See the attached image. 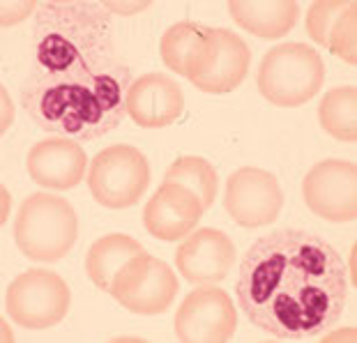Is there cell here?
Returning <instances> with one entry per match:
<instances>
[{
  "instance_id": "obj_1",
  "label": "cell",
  "mask_w": 357,
  "mask_h": 343,
  "mask_svg": "<svg viewBox=\"0 0 357 343\" xmlns=\"http://www.w3.org/2000/svg\"><path fill=\"white\" fill-rule=\"evenodd\" d=\"M132 81L102 0L40 3L21 83V104L37 127L79 143L102 139L123 123Z\"/></svg>"
},
{
  "instance_id": "obj_2",
  "label": "cell",
  "mask_w": 357,
  "mask_h": 343,
  "mask_svg": "<svg viewBox=\"0 0 357 343\" xmlns=\"http://www.w3.org/2000/svg\"><path fill=\"white\" fill-rule=\"evenodd\" d=\"M235 295L258 330L286 341H309L328 334L344 316L348 270L328 240L281 228L249 247Z\"/></svg>"
},
{
  "instance_id": "obj_3",
  "label": "cell",
  "mask_w": 357,
  "mask_h": 343,
  "mask_svg": "<svg viewBox=\"0 0 357 343\" xmlns=\"http://www.w3.org/2000/svg\"><path fill=\"white\" fill-rule=\"evenodd\" d=\"M79 235V219L63 196L37 192L17 212L14 240L19 251L35 263H56L72 251Z\"/></svg>"
},
{
  "instance_id": "obj_4",
  "label": "cell",
  "mask_w": 357,
  "mask_h": 343,
  "mask_svg": "<svg viewBox=\"0 0 357 343\" xmlns=\"http://www.w3.org/2000/svg\"><path fill=\"white\" fill-rule=\"evenodd\" d=\"M325 81V63L302 42L272 47L258 67V90L270 104L295 109L311 102Z\"/></svg>"
},
{
  "instance_id": "obj_5",
  "label": "cell",
  "mask_w": 357,
  "mask_h": 343,
  "mask_svg": "<svg viewBox=\"0 0 357 343\" xmlns=\"http://www.w3.org/2000/svg\"><path fill=\"white\" fill-rule=\"evenodd\" d=\"M150 185V164L134 146H109L95 155L88 171L90 194L106 210H127Z\"/></svg>"
},
{
  "instance_id": "obj_6",
  "label": "cell",
  "mask_w": 357,
  "mask_h": 343,
  "mask_svg": "<svg viewBox=\"0 0 357 343\" xmlns=\"http://www.w3.org/2000/svg\"><path fill=\"white\" fill-rule=\"evenodd\" d=\"M72 304L70 286L56 272L33 268L19 274L5 293V311L26 330H49L63 323Z\"/></svg>"
},
{
  "instance_id": "obj_7",
  "label": "cell",
  "mask_w": 357,
  "mask_h": 343,
  "mask_svg": "<svg viewBox=\"0 0 357 343\" xmlns=\"http://www.w3.org/2000/svg\"><path fill=\"white\" fill-rule=\"evenodd\" d=\"M109 293L132 314L159 316L176 302L178 279L162 258L150 256L146 251L116 274Z\"/></svg>"
},
{
  "instance_id": "obj_8",
  "label": "cell",
  "mask_w": 357,
  "mask_h": 343,
  "mask_svg": "<svg viewBox=\"0 0 357 343\" xmlns=\"http://www.w3.org/2000/svg\"><path fill=\"white\" fill-rule=\"evenodd\" d=\"M252 53L242 37L229 28H210L208 42L189 70L187 79L210 95H226L247 79Z\"/></svg>"
},
{
  "instance_id": "obj_9",
  "label": "cell",
  "mask_w": 357,
  "mask_h": 343,
  "mask_svg": "<svg viewBox=\"0 0 357 343\" xmlns=\"http://www.w3.org/2000/svg\"><path fill=\"white\" fill-rule=\"evenodd\" d=\"M173 327L185 343H224L238 330L235 304L219 286L203 284L180 304Z\"/></svg>"
},
{
  "instance_id": "obj_10",
  "label": "cell",
  "mask_w": 357,
  "mask_h": 343,
  "mask_svg": "<svg viewBox=\"0 0 357 343\" xmlns=\"http://www.w3.org/2000/svg\"><path fill=\"white\" fill-rule=\"evenodd\" d=\"M307 208L332 224H346L357 215V169L344 159H325L311 166L302 182Z\"/></svg>"
},
{
  "instance_id": "obj_11",
  "label": "cell",
  "mask_w": 357,
  "mask_h": 343,
  "mask_svg": "<svg viewBox=\"0 0 357 343\" xmlns=\"http://www.w3.org/2000/svg\"><path fill=\"white\" fill-rule=\"evenodd\" d=\"M224 208L242 228L270 226L284 208V192L270 171L245 166L226 180Z\"/></svg>"
},
{
  "instance_id": "obj_12",
  "label": "cell",
  "mask_w": 357,
  "mask_h": 343,
  "mask_svg": "<svg viewBox=\"0 0 357 343\" xmlns=\"http://www.w3.org/2000/svg\"><path fill=\"white\" fill-rule=\"evenodd\" d=\"M26 169L35 185L51 192H67L86 178L88 157L79 141L51 136L28 150Z\"/></svg>"
},
{
  "instance_id": "obj_13",
  "label": "cell",
  "mask_w": 357,
  "mask_h": 343,
  "mask_svg": "<svg viewBox=\"0 0 357 343\" xmlns=\"http://www.w3.org/2000/svg\"><path fill=\"white\" fill-rule=\"evenodd\" d=\"M176 265L189 284H219L235 265V245L224 231L199 228L178 247Z\"/></svg>"
},
{
  "instance_id": "obj_14",
  "label": "cell",
  "mask_w": 357,
  "mask_h": 343,
  "mask_svg": "<svg viewBox=\"0 0 357 343\" xmlns=\"http://www.w3.org/2000/svg\"><path fill=\"white\" fill-rule=\"evenodd\" d=\"M205 215L203 203L189 189L164 182L143 210V226L157 240L178 242L199 228Z\"/></svg>"
},
{
  "instance_id": "obj_15",
  "label": "cell",
  "mask_w": 357,
  "mask_h": 343,
  "mask_svg": "<svg viewBox=\"0 0 357 343\" xmlns=\"http://www.w3.org/2000/svg\"><path fill=\"white\" fill-rule=\"evenodd\" d=\"M185 111V95L173 79L164 74H143L132 81L127 93V116L134 125L159 129L178 123Z\"/></svg>"
},
{
  "instance_id": "obj_16",
  "label": "cell",
  "mask_w": 357,
  "mask_h": 343,
  "mask_svg": "<svg viewBox=\"0 0 357 343\" xmlns=\"http://www.w3.org/2000/svg\"><path fill=\"white\" fill-rule=\"evenodd\" d=\"M235 26L263 40H279L298 24L300 5L295 0H229Z\"/></svg>"
},
{
  "instance_id": "obj_17",
  "label": "cell",
  "mask_w": 357,
  "mask_h": 343,
  "mask_svg": "<svg viewBox=\"0 0 357 343\" xmlns=\"http://www.w3.org/2000/svg\"><path fill=\"white\" fill-rule=\"evenodd\" d=\"M146 254L141 242L123 233H111L104 235L88 249L86 254V272L88 279L100 288V291L109 293L113 286L116 274L125 268L129 261H134L136 256Z\"/></svg>"
},
{
  "instance_id": "obj_18",
  "label": "cell",
  "mask_w": 357,
  "mask_h": 343,
  "mask_svg": "<svg viewBox=\"0 0 357 343\" xmlns=\"http://www.w3.org/2000/svg\"><path fill=\"white\" fill-rule=\"evenodd\" d=\"M208 35H210V26L194 24V21H180V24L171 26L162 35V42H159L162 63L171 72L187 79L189 70H192V65L201 56L205 42H208Z\"/></svg>"
},
{
  "instance_id": "obj_19",
  "label": "cell",
  "mask_w": 357,
  "mask_h": 343,
  "mask_svg": "<svg viewBox=\"0 0 357 343\" xmlns=\"http://www.w3.org/2000/svg\"><path fill=\"white\" fill-rule=\"evenodd\" d=\"M318 123L328 136L341 143L357 141V90L355 86H341L330 90L318 106Z\"/></svg>"
},
{
  "instance_id": "obj_20",
  "label": "cell",
  "mask_w": 357,
  "mask_h": 343,
  "mask_svg": "<svg viewBox=\"0 0 357 343\" xmlns=\"http://www.w3.org/2000/svg\"><path fill=\"white\" fill-rule=\"evenodd\" d=\"M164 182L189 189L194 196H199V201L203 203L205 210H210V205L215 203L217 187H219L215 166H212L208 159L194 157V155L178 157L176 162L166 169Z\"/></svg>"
},
{
  "instance_id": "obj_21",
  "label": "cell",
  "mask_w": 357,
  "mask_h": 343,
  "mask_svg": "<svg viewBox=\"0 0 357 343\" xmlns=\"http://www.w3.org/2000/svg\"><path fill=\"white\" fill-rule=\"evenodd\" d=\"M348 7H351V3H346V0H318V3L311 5L307 14V33L311 40L321 44V47H328L330 30Z\"/></svg>"
},
{
  "instance_id": "obj_22",
  "label": "cell",
  "mask_w": 357,
  "mask_h": 343,
  "mask_svg": "<svg viewBox=\"0 0 357 343\" xmlns=\"http://www.w3.org/2000/svg\"><path fill=\"white\" fill-rule=\"evenodd\" d=\"M357 5L351 3V7L337 19V24L330 30L328 49L344 60L346 65H355V30H357Z\"/></svg>"
}]
</instances>
